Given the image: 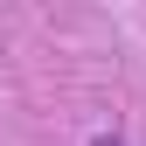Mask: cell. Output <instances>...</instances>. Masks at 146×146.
I'll return each instance as SVG.
<instances>
[{"instance_id": "cell-1", "label": "cell", "mask_w": 146, "mask_h": 146, "mask_svg": "<svg viewBox=\"0 0 146 146\" xmlns=\"http://www.w3.org/2000/svg\"><path fill=\"white\" fill-rule=\"evenodd\" d=\"M90 146H125V139H118V132H98V139H90Z\"/></svg>"}]
</instances>
